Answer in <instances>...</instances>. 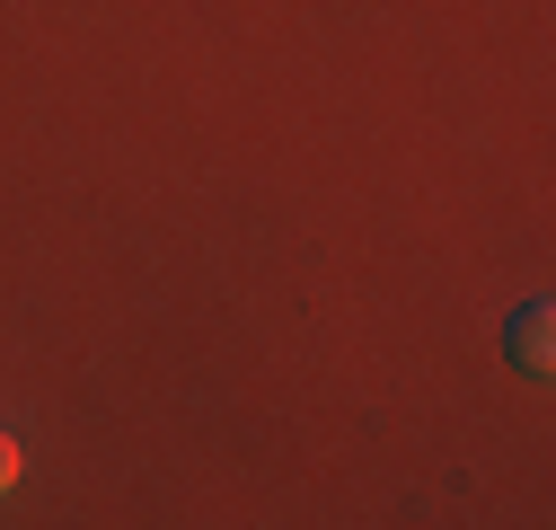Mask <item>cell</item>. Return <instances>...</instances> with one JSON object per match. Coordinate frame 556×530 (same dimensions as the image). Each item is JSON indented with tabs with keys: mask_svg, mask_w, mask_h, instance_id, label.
<instances>
[{
	"mask_svg": "<svg viewBox=\"0 0 556 530\" xmlns=\"http://www.w3.org/2000/svg\"><path fill=\"white\" fill-rule=\"evenodd\" d=\"M504 345H513V363H521L530 380H547V371H556V310H547V301H521L513 327H504Z\"/></svg>",
	"mask_w": 556,
	"mask_h": 530,
	"instance_id": "obj_1",
	"label": "cell"
},
{
	"mask_svg": "<svg viewBox=\"0 0 556 530\" xmlns=\"http://www.w3.org/2000/svg\"><path fill=\"white\" fill-rule=\"evenodd\" d=\"M18 469H27V459H18V442H10V433H0V495H10V487H18Z\"/></svg>",
	"mask_w": 556,
	"mask_h": 530,
	"instance_id": "obj_2",
	"label": "cell"
}]
</instances>
